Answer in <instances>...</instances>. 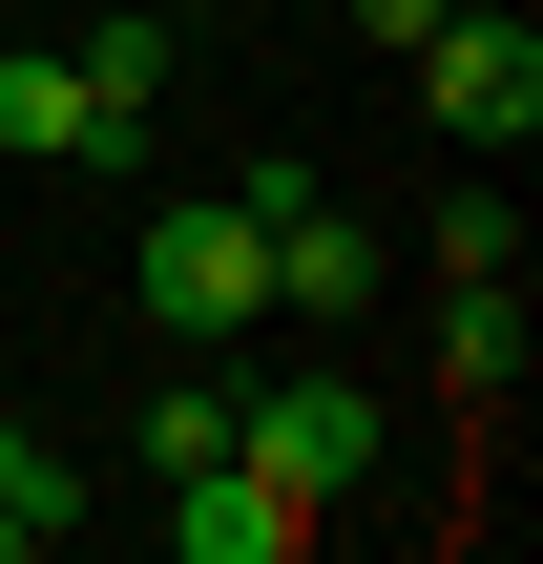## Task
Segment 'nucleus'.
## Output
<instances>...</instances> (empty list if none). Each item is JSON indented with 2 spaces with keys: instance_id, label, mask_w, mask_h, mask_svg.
I'll list each match as a JSON object with an SVG mask.
<instances>
[{
  "instance_id": "39448f33",
  "label": "nucleus",
  "mask_w": 543,
  "mask_h": 564,
  "mask_svg": "<svg viewBox=\"0 0 543 564\" xmlns=\"http://www.w3.org/2000/svg\"><path fill=\"white\" fill-rule=\"evenodd\" d=\"M63 63H84V167H146V126H167V0H105Z\"/></svg>"
},
{
  "instance_id": "9d476101",
  "label": "nucleus",
  "mask_w": 543,
  "mask_h": 564,
  "mask_svg": "<svg viewBox=\"0 0 543 564\" xmlns=\"http://www.w3.org/2000/svg\"><path fill=\"white\" fill-rule=\"evenodd\" d=\"M481 272H523V209L502 188H439V293H481Z\"/></svg>"
},
{
  "instance_id": "9b49d317",
  "label": "nucleus",
  "mask_w": 543,
  "mask_h": 564,
  "mask_svg": "<svg viewBox=\"0 0 543 564\" xmlns=\"http://www.w3.org/2000/svg\"><path fill=\"white\" fill-rule=\"evenodd\" d=\"M188 460H230V377H167L146 398V481H188Z\"/></svg>"
},
{
  "instance_id": "1a4fd4ad",
  "label": "nucleus",
  "mask_w": 543,
  "mask_h": 564,
  "mask_svg": "<svg viewBox=\"0 0 543 564\" xmlns=\"http://www.w3.org/2000/svg\"><path fill=\"white\" fill-rule=\"evenodd\" d=\"M63 523H84V460L0 419V564H42V544H63Z\"/></svg>"
},
{
  "instance_id": "20e7f679",
  "label": "nucleus",
  "mask_w": 543,
  "mask_h": 564,
  "mask_svg": "<svg viewBox=\"0 0 543 564\" xmlns=\"http://www.w3.org/2000/svg\"><path fill=\"white\" fill-rule=\"evenodd\" d=\"M230 209H251V251H272V314H293V335H356V314H377V230H356V209H314V167H293V188H230Z\"/></svg>"
},
{
  "instance_id": "6e6552de",
  "label": "nucleus",
  "mask_w": 543,
  "mask_h": 564,
  "mask_svg": "<svg viewBox=\"0 0 543 564\" xmlns=\"http://www.w3.org/2000/svg\"><path fill=\"white\" fill-rule=\"evenodd\" d=\"M0 167H84V63L63 42H0Z\"/></svg>"
},
{
  "instance_id": "f03ea898",
  "label": "nucleus",
  "mask_w": 543,
  "mask_h": 564,
  "mask_svg": "<svg viewBox=\"0 0 543 564\" xmlns=\"http://www.w3.org/2000/svg\"><path fill=\"white\" fill-rule=\"evenodd\" d=\"M398 63H419V105H439L460 147H523V126H543V21H523V0H439Z\"/></svg>"
},
{
  "instance_id": "7ed1b4c3",
  "label": "nucleus",
  "mask_w": 543,
  "mask_h": 564,
  "mask_svg": "<svg viewBox=\"0 0 543 564\" xmlns=\"http://www.w3.org/2000/svg\"><path fill=\"white\" fill-rule=\"evenodd\" d=\"M146 314H167V335H272V251H251L230 188H167V209H146Z\"/></svg>"
},
{
  "instance_id": "0eeeda50",
  "label": "nucleus",
  "mask_w": 543,
  "mask_h": 564,
  "mask_svg": "<svg viewBox=\"0 0 543 564\" xmlns=\"http://www.w3.org/2000/svg\"><path fill=\"white\" fill-rule=\"evenodd\" d=\"M439 398H523V272H481V293H439Z\"/></svg>"
},
{
  "instance_id": "f8f14e48",
  "label": "nucleus",
  "mask_w": 543,
  "mask_h": 564,
  "mask_svg": "<svg viewBox=\"0 0 543 564\" xmlns=\"http://www.w3.org/2000/svg\"><path fill=\"white\" fill-rule=\"evenodd\" d=\"M335 21H356V42H419V21H439V0H335Z\"/></svg>"
},
{
  "instance_id": "f257e3e1",
  "label": "nucleus",
  "mask_w": 543,
  "mask_h": 564,
  "mask_svg": "<svg viewBox=\"0 0 543 564\" xmlns=\"http://www.w3.org/2000/svg\"><path fill=\"white\" fill-rule=\"evenodd\" d=\"M230 460L293 481V502L335 523V502L377 481V398H356V377H230Z\"/></svg>"
},
{
  "instance_id": "423d86ee",
  "label": "nucleus",
  "mask_w": 543,
  "mask_h": 564,
  "mask_svg": "<svg viewBox=\"0 0 543 564\" xmlns=\"http://www.w3.org/2000/svg\"><path fill=\"white\" fill-rule=\"evenodd\" d=\"M167 564H314V502L251 481V460H188L167 481Z\"/></svg>"
},
{
  "instance_id": "ddd939ff",
  "label": "nucleus",
  "mask_w": 543,
  "mask_h": 564,
  "mask_svg": "<svg viewBox=\"0 0 543 564\" xmlns=\"http://www.w3.org/2000/svg\"><path fill=\"white\" fill-rule=\"evenodd\" d=\"M167 21H188V0H167Z\"/></svg>"
}]
</instances>
